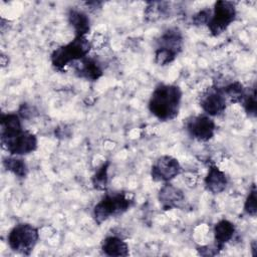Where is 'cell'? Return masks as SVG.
<instances>
[{
  "label": "cell",
  "mask_w": 257,
  "mask_h": 257,
  "mask_svg": "<svg viewBox=\"0 0 257 257\" xmlns=\"http://www.w3.org/2000/svg\"><path fill=\"white\" fill-rule=\"evenodd\" d=\"M0 123H1V133H0L1 139L11 137L22 131L20 117L16 113L1 114Z\"/></svg>",
  "instance_id": "17"
},
{
  "label": "cell",
  "mask_w": 257,
  "mask_h": 257,
  "mask_svg": "<svg viewBox=\"0 0 257 257\" xmlns=\"http://www.w3.org/2000/svg\"><path fill=\"white\" fill-rule=\"evenodd\" d=\"M212 14V10L210 8H205L200 10L199 12H197L193 17H192V21L194 23V25H204L207 24L210 20Z\"/></svg>",
  "instance_id": "24"
},
{
  "label": "cell",
  "mask_w": 257,
  "mask_h": 257,
  "mask_svg": "<svg viewBox=\"0 0 257 257\" xmlns=\"http://www.w3.org/2000/svg\"><path fill=\"white\" fill-rule=\"evenodd\" d=\"M188 134L195 140L207 142L214 137L216 124L208 114L192 115L186 119L185 123Z\"/></svg>",
  "instance_id": "8"
},
{
  "label": "cell",
  "mask_w": 257,
  "mask_h": 257,
  "mask_svg": "<svg viewBox=\"0 0 257 257\" xmlns=\"http://www.w3.org/2000/svg\"><path fill=\"white\" fill-rule=\"evenodd\" d=\"M73 69L78 77L85 78L87 80L95 81L102 76V67L98 60L85 56L84 58L77 60L73 63Z\"/></svg>",
  "instance_id": "11"
},
{
  "label": "cell",
  "mask_w": 257,
  "mask_h": 257,
  "mask_svg": "<svg viewBox=\"0 0 257 257\" xmlns=\"http://www.w3.org/2000/svg\"><path fill=\"white\" fill-rule=\"evenodd\" d=\"M68 22L73 27L75 36H86L90 30V20L82 11L70 9L67 14Z\"/></svg>",
  "instance_id": "15"
},
{
  "label": "cell",
  "mask_w": 257,
  "mask_h": 257,
  "mask_svg": "<svg viewBox=\"0 0 257 257\" xmlns=\"http://www.w3.org/2000/svg\"><path fill=\"white\" fill-rule=\"evenodd\" d=\"M236 6L232 1L219 0L214 5V10L211 14L207 26L213 36H217L224 32L231 23L236 19Z\"/></svg>",
  "instance_id": "6"
},
{
  "label": "cell",
  "mask_w": 257,
  "mask_h": 257,
  "mask_svg": "<svg viewBox=\"0 0 257 257\" xmlns=\"http://www.w3.org/2000/svg\"><path fill=\"white\" fill-rule=\"evenodd\" d=\"M241 102L243 103V107L246 113L250 117H255L256 116V85L255 84L251 89L245 90V94Z\"/></svg>",
  "instance_id": "21"
},
{
  "label": "cell",
  "mask_w": 257,
  "mask_h": 257,
  "mask_svg": "<svg viewBox=\"0 0 257 257\" xmlns=\"http://www.w3.org/2000/svg\"><path fill=\"white\" fill-rule=\"evenodd\" d=\"M235 233V226L232 222L223 219L220 220L214 227V237H215V246L214 249L218 254L229 242Z\"/></svg>",
  "instance_id": "13"
},
{
  "label": "cell",
  "mask_w": 257,
  "mask_h": 257,
  "mask_svg": "<svg viewBox=\"0 0 257 257\" xmlns=\"http://www.w3.org/2000/svg\"><path fill=\"white\" fill-rule=\"evenodd\" d=\"M1 145L11 156H23L37 149V138L28 131H21L9 138L1 139Z\"/></svg>",
  "instance_id": "7"
},
{
  "label": "cell",
  "mask_w": 257,
  "mask_h": 257,
  "mask_svg": "<svg viewBox=\"0 0 257 257\" xmlns=\"http://www.w3.org/2000/svg\"><path fill=\"white\" fill-rule=\"evenodd\" d=\"M182 90L174 84H159L149 100V109L158 119L167 121L174 119L180 109Z\"/></svg>",
  "instance_id": "1"
},
{
  "label": "cell",
  "mask_w": 257,
  "mask_h": 257,
  "mask_svg": "<svg viewBox=\"0 0 257 257\" xmlns=\"http://www.w3.org/2000/svg\"><path fill=\"white\" fill-rule=\"evenodd\" d=\"M133 205L131 199L125 193L105 194L103 198L93 208V218L97 224H101L109 217L117 216L127 211Z\"/></svg>",
  "instance_id": "4"
},
{
  "label": "cell",
  "mask_w": 257,
  "mask_h": 257,
  "mask_svg": "<svg viewBox=\"0 0 257 257\" xmlns=\"http://www.w3.org/2000/svg\"><path fill=\"white\" fill-rule=\"evenodd\" d=\"M244 211L246 214L254 217L257 213V203H256V186L252 185L251 190L249 191V195L244 204Z\"/></svg>",
  "instance_id": "23"
},
{
  "label": "cell",
  "mask_w": 257,
  "mask_h": 257,
  "mask_svg": "<svg viewBox=\"0 0 257 257\" xmlns=\"http://www.w3.org/2000/svg\"><path fill=\"white\" fill-rule=\"evenodd\" d=\"M102 252L107 256H127L128 255V246L127 244L116 236L106 237L101 244Z\"/></svg>",
  "instance_id": "16"
},
{
  "label": "cell",
  "mask_w": 257,
  "mask_h": 257,
  "mask_svg": "<svg viewBox=\"0 0 257 257\" xmlns=\"http://www.w3.org/2000/svg\"><path fill=\"white\" fill-rule=\"evenodd\" d=\"M109 162L104 163L92 177L93 187L97 190H104L107 185V171H108Z\"/></svg>",
  "instance_id": "22"
},
{
  "label": "cell",
  "mask_w": 257,
  "mask_h": 257,
  "mask_svg": "<svg viewBox=\"0 0 257 257\" xmlns=\"http://www.w3.org/2000/svg\"><path fill=\"white\" fill-rule=\"evenodd\" d=\"M184 200L185 196L183 192L169 182L166 183L159 192V201L164 210L178 208L182 205Z\"/></svg>",
  "instance_id": "12"
},
{
  "label": "cell",
  "mask_w": 257,
  "mask_h": 257,
  "mask_svg": "<svg viewBox=\"0 0 257 257\" xmlns=\"http://www.w3.org/2000/svg\"><path fill=\"white\" fill-rule=\"evenodd\" d=\"M222 91L224 93V96L227 100V103H237L241 102L243 99V96L245 94V88L243 84L239 81H234L232 83H229L228 85L221 87Z\"/></svg>",
  "instance_id": "19"
},
{
  "label": "cell",
  "mask_w": 257,
  "mask_h": 257,
  "mask_svg": "<svg viewBox=\"0 0 257 257\" xmlns=\"http://www.w3.org/2000/svg\"><path fill=\"white\" fill-rule=\"evenodd\" d=\"M39 238L38 230L28 223L17 224L8 234L9 247L20 254L30 255Z\"/></svg>",
  "instance_id": "5"
},
{
  "label": "cell",
  "mask_w": 257,
  "mask_h": 257,
  "mask_svg": "<svg viewBox=\"0 0 257 257\" xmlns=\"http://www.w3.org/2000/svg\"><path fill=\"white\" fill-rule=\"evenodd\" d=\"M3 166L7 171L13 173L18 178H25L28 173V169L25 162L22 159L14 156L4 158Z\"/></svg>",
  "instance_id": "20"
},
{
  "label": "cell",
  "mask_w": 257,
  "mask_h": 257,
  "mask_svg": "<svg viewBox=\"0 0 257 257\" xmlns=\"http://www.w3.org/2000/svg\"><path fill=\"white\" fill-rule=\"evenodd\" d=\"M181 165L172 156H162L154 163L151 169L152 179L156 182L168 183L181 173Z\"/></svg>",
  "instance_id": "9"
},
{
  "label": "cell",
  "mask_w": 257,
  "mask_h": 257,
  "mask_svg": "<svg viewBox=\"0 0 257 257\" xmlns=\"http://www.w3.org/2000/svg\"><path fill=\"white\" fill-rule=\"evenodd\" d=\"M170 13V3L168 2H148L145 9V18L148 21H156L158 19L167 17Z\"/></svg>",
  "instance_id": "18"
},
{
  "label": "cell",
  "mask_w": 257,
  "mask_h": 257,
  "mask_svg": "<svg viewBox=\"0 0 257 257\" xmlns=\"http://www.w3.org/2000/svg\"><path fill=\"white\" fill-rule=\"evenodd\" d=\"M200 105L211 116L222 114L227 106V100L222 88L216 85L208 87L200 97Z\"/></svg>",
  "instance_id": "10"
},
{
  "label": "cell",
  "mask_w": 257,
  "mask_h": 257,
  "mask_svg": "<svg viewBox=\"0 0 257 257\" xmlns=\"http://www.w3.org/2000/svg\"><path fill=\"white\" fill-rule=\"evenodd\" d=\"M226 175L216 166H210L207 177L205 178V187L212 194H219L226 189Z\"/></svg>",
  "instance_id": "14"
},
{
  "label": "cell",
  "mask_w": 257,
  "mask_h": 257,
  "mask_svg": "<svg viewBox=\"0 0 257 257\" xmlns=\"http://www.w3.org/2000/svg\"><path fill=\"white\" fill-rule=\"evenodd\" d=\"M91 43L86 36H75L69 43L56 48L51 53V64L57 70H62L64 66L84 58L90 51Z\"/></svg>",
  "instance_id": "2"
},
{
  "label": "cell",
  "mask_w": 257,
  "mask_h": 257,
  "mask_svg": "<svg viewBox=\"0 0 257 257\" xmlns=\"http://www.w3.org/2000/svg\"><path fill=\"white\" fill-rule=\"evenodd\" d=\"M183 34L177 27L167 29L157 40L155 61L164 66L173 62L183 49Z\"/></svg>",
  "instance_id": "3"
},
{
  "label": "cell",
  "mask_w": 257,
  "mask_h": 257,
  "mask_svg": "<svg viewBox=\"0 0 257 257\" xmlns=\"http://www.w3.org/2000/svg\"><path fill=\"white\" fill-rule=\"evenodd\" d=\"M256 247H257V244H256V241H253L252 244H251V248H252V254L255 256L256 255Z\"/></svg>",
  "instance_id": "25"
}]
</instances>
